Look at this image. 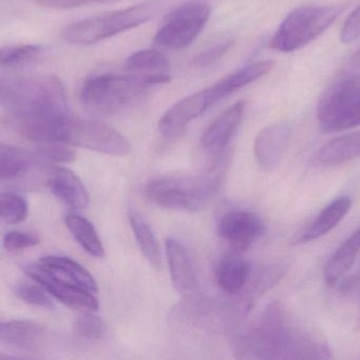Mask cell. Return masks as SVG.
<instances>
[{
  "label": "cell",
  "mask_w": 360,
  "mask_h": 360,
  "mask_svg": "<svg viewBox=\"0 0 360 360\" xmlns=\"http://www.w3.org/2000/svg\"><path fill=\"white\" fill-rule=\"evenodd\" d=\"M35 151L44 162L69 164L75 160V151L63 143H46Z\"/></svg>",
  "instance_id": "d6a6232c"
},
{
  "label": "cell",
  "mask_w": 360,
  "mask_h": 360,
  "mask_svg": "<svg viewBox=\"0 0 360 360\" xmlns=\"http://www.w3.org/2000/svg\"><path fill=\"white\" fill-rule=\"evenodd\" d=\"M242 359H324L330 358L326 341L281 303L267 305L260 317L235 343Z\"/></svg>",
  "instance_id": "6da1fadb"
},
{
  "label": "cell",
  "mask_w": 360,
  "mask_h": 360,
  "mask_svg": "<svg viewBox=\"0 0 360 360\" xmlns=\"http://www.w3.org/2000/svg\"><path fill=\"white\" fill-rule=\"evenodd\" d=\"M66 225L75 241L82 246L90 256L103 258L105 248L96 227L83 216L70 212L66 217Z\"/></svg>",
  "instance_id": "d4e9b609"
},
{
  "label": "cell",
  "mask_w": 360,
  "mask_h": 360,
  "mask_svg": "<svg viewBox=\"0 0 360 360\" xmlns=\"http://www.w3.org/2000/svg\"><path fill=\"white\" fill-rule=\"evenodd\" d=\"M0 105L14 123H34L70 115L64 84L56 75L3 77Z\"/></svg>",
  "instance_id": "7a4b0ae2"
},
{
  "label": "cell",
  "mask_w": 360,
  "mask_h": 360,
  "mask_svg": "<svg viewBox=\"0 0 360 360\" xmlns=\"http://www.w3.org/2000/svg\"><path fill=\"white\" fill-rule=\"evenodd\" d=\"M75 334L89 340H98L106 336L107 324L104 320L94 315H84L77 318L73 324Z\"/></svg>",
  "instance_id": "4dcf8cb0"
},
{
  "label": "cell",
  "mask_w": 360,
  "mask_h": 360,
  "mask_svg": "<svg viewBox=\"0 0 360 360\" xmlns=\"http://www.w3.org/2000/svg\"><path fill=\"white\" fill-rule=\"evenodd\" d=\"M212 7L207 0H188L164 18L155 41L165 49L188 47L201 34L210 20Z\"/></svg>",
  "instance_id": "9c48e42d"
},
{
  "label": "cell",
  "mask_w": 360,
  "mask_h": 360,
  "mask_svg": "<svg viewBox=\"0 0 360 360\" xmlns=\"http://www.w3.org/2000/svg\"><path fill=\"white\" fill-rule=\"evenodd\" d=\"M162 8L161 1L151 0L127 9L79 20L69 25L63 32V37L77 45H94L150 22Z\"/></svg>",
  "instance_id": "8992f818"
},
{
  "label": "cell",
  "mask_w": 360,
  "mask_h": 360,
  "mask_svg": "<svg viewBox=\"0 0 360 360\" xmlns=\"http://www.w3.org/2000/svg\"><path fill=\"white\" fill-rule=\"evenodd\" d=\"M129 221L141 252L153 269H161V248L150 225L143 218V216L134 210L130 212Z\"/></svg>",
  "instance_id": "484cf974"
},
{
  "label": "cell",
  "mask_w": 360,
  "mask_h": 360,
  "mask_svg": "<svg viewBox=\"0 0 360 360\" xmlns=\"http://www.w3.org/2000/svg\"><path fill=\"white\" fill-rule=\"evenodd\" d=\"M41 8L56 10L77 9V8L94 7V6L112 5L121 0H33Z\"/></svg>",
  "instance_id": "836d02e7"
},
{
  "label": "cell",
  "mask_w": 360,
  "mask_h": 360,
  "mask_svg": "<svg viewBox=\"0 0 360 360\" xmlns=\"http://www.w3.org/2000/svg\"><path fill=\"white\" fill-rule=\"evenodd\" d=\"M48 185L52 193L70 207L85 210L89 205L87 189L79 176L67 168H52L48 176Z\"/></svg>",
  "instance_id": "e0dca14e"
},
{
  "label": "cell",
  "mask_w": 360,
  "mask_h": 360,
  "mask_svg": "<svg viewBox=\"0 0 360 360\" xmlns=\"http://www.w3.org/2000/svg\"><path fill=\"white\" fill-rule=\"evenodd\" d=\"M170 79L169 73L92 75L84 82L79 98L90 113L108 117L134 106L151 88L165 85Z\"/></svg>",
  "instance_id": "277c9868"
},
{
  "label": "cell",
  "mask_w": 360,
  "mask_h": 360,
  "mask_svg": "<svg viewBox=\"0 0 360 360\" xmlns=\"http://www.w3.org/2000/svg\"><path fill=\"white\" fill-rule=\"evenodd\" d=\"M44 162L37 151L27 150L12 145L0 146V179L1 182L18 180Z\"/></svg>",
  "instance_id": "7402d4cb"
},
{
  "label": "cell",
  "mask_w": 360,
  "mask_h": 360,
  "mask_svg": "<svg viewBox=\"0 0 360 360\" xmlns=\"http://www.w3.org/2000/svg\"><path fill=\"white\" fill-rule=\"evenodd\" d=\"M349 65L354 68H360V49H358L356 53L352 56Z\"/></svg>",
  "instance_id": "74e56055"
},
{
  "label": "cell",
  "mask_w": 360,
  "mask_h": 360,
  "mask_svg": "<svg viewBox=\"0 0 360 360\" xmlns=\"http://www.w3.org/2000/svg\"><path fill=\"white\" fill-rule=\"evenodd\" d=\"M45 326L30 320H10L0 324V342L14 349L33 351L47 342Z\"/></svg>",
  "instance_id": "2e32d148"
},
{
  "label": "cell",
  "mask_w": 360,
  "mask_h": 360,
  "mask_svg": "<svg viewBox=\"0 0 360 360\" xmlns=\"http://www.w3.org/2000/svg\"><path fill=\"white\" fill-rule=\"evenodd\" d=\"M39 243V236L29 231H12L6 233L4 237V248L10 252L32 248Z\"/></svg>",
  "instance_id": "e575fe53"
},
{
  "label": "cell",
  "mask_w": 360,
  "mask_h": 360,
  "mask_svg": "<svg viewBox=\"0 0 360 360\" xmlns=\"http://www.w3.org/2000/svg\"><path fill=\"white\" fill-rule=\"evenodd\" d=\"M347 290H354L356 292V298H357V314H356L355 328L360 332V276L357 279L352 280L349 284H347Z\"/></svg>",
  "instance_id": "8d00e7d4"
},
{
  "label": "cell",
  "mask_w": 360,
  "mask_h": 360,
  "mask_svg": "<svg viewBox=\"0 0 360 360\" xmlns=\"http://www.w3.org/2000/svg\"><path fill=\"white\" fill-rule=\"evenodd\" d=\"M18 134L35 143H63L105 155L122 157L130 151L127 139L98 121L71 115L35 123L13 124Z\"/></svg>",
  "instance_id": "3957f363"
},
{
  "label": "cell",
  "mask_w": 360,
  "mask_h": 360,
  "mask_svg": "<svg viewBox=\"0 0 360 360\" xmlns=\"http://www.w3.org/2000/svg\"><path fill=\"white\" fill-rule=\"evenodd\" d=\"M216 104L210 87L200 90L172 105L159 121V130L164 136L174 139L184 134L193 120Z\"/></svg>",
  "instance_id": "30bf717a"
},
{
  "label": "cell",
  "mask_w": 360,
  "mask_h": 360,
  "mask_svg": "<svg viewBox=\"0 0 360 360\" xmlns=\"http://www.w3.org/2000/svg\"><path fill=\"white\" fill-rule=\"evenodd\" d=\"M125 69L131 73L151 75L168 73L170 62L167 56L155 49H143L134 52L125 60Z\"/></svg>",
  "instance_id": "4316f807"
},
{
  "label": "cell",
  "mask_w": 360,
  "mask_h": 360,
  "mask_svg": "<svg viewBox=\"0 0 360 360\" xmlns=\"http://www.w3.org/2000/svg\"><path fill=\"white\" fill-rule=\"evenodd\" d=\"M360 157V131L333 139L314 155L311 162L319 167H333Z\"/></svg>",
  "instance_id": "d6986e66"
},
{
  "label": "cell",
  "mask_w": 360,
  "mask_h": 360,
  "mask_svg": "<svg viewBox=\"0 0 360 360\" xmlns=\"http://www.w3.org/2000/svg\"><path fill=\"white\" fill-rule=\"evenodd\" d=\"M317 121L323 134L360 126V72L342 75L326 89L318 104Z\"/></svg>",
  "instance_id": "ba28073f"
},
{
  "label": "cell",
  "mask_w": 360,
  "mask_h": 360,
  "mask_svg": "<svg viewBox=\"0 0 360 360\" xmlns=\"http://www.w3.org/2000/svg\"><path fill=\"white\" fill-rule=\"evenodd\" d=\"M262 219L250 210H231L221 218L218 233L233 250H246L264 233Z\"/></svg>",
  "instance_id": "8fae6325"
},
{
  "label": "cell",
  "mask_w": 360,
  "mask_h": 360,
  "mask_svg": "<svg viewBox=\"0 0 360 360\" xmlns=\"http://www.w3.org/2000/svg\"><path fill=\"white\" fill-rule=\"evenodd\" d=\"M37 264L56 279L85 288L91 292H98V283L91 274L73 259L63 256H47L39 259Z\"/></svg>",
  "instance_id": "ac0fdd59"
},
{
  "label": "cell",
  "mask_w": 360,
  "mask_h": 360,
  "mask_svg": "<svg viewBox=\"0 0 360 360\" xmlns=\"http://www.w3.org/2000/svg\"><path fill=\"white\" fill-rule=\"evenodd\" d=\"M47 292L48 290L41 284L20 283L15 288L16 296L25 302L43 309H53V300Z\"/></svg>",
  "instance_id": "1f68e13d"
},
{
  "label": "cell",
  "mask_w": 360,
  "mask_h": 360,
  "mask_svg": "<svg viewBox=\"0 0 360 360\" xmlns=\"http://www.w3.org/2000/svg\"><path fill=\"white\" fill-rule=\"evenodd\" d=\"M233 39H224L216 41L212 45L206 47L203 51L198 53L191 60V66L198 69L210 68L222 60L223 56L231 50L233 46Z\"/></svg>",
  "instance_id": "f546056e"
},
{
  "label": "cell",
  "mask_w": 360,
  "mask_h": 360,
  "mask_svg": "<svg viewBox=\"0 0 360 360\" xmlns=\"http://www.w3.org/2000/svg\"><path fill=\"white\" fill-rule=\"evenodd\" d=\"M41 48L37 45L9 46L0 50V66L3 68H18L34 62Z\"/></svg>",
  "instance_id": "f1b7e54d"
},
{
  "label": "cell",
  "mask_w": 360,
  "mask_h": 360,
  "mask_svg": "<svg viewBox=\"0 0 360 360\" xmlns=\"http://www.w3.org/2000/svg\"><path fill=\"white\" fill-rule=\"evenodd\" d=\"M360 252V227L349 236L338 250L328 259L324 266V280L328 285H335L349 271Z\"/></svg>",
  "instance_id": "cb8c5ba5"
},
{
  "label": "cell",
  "mask_w": 360,
  "mask_h": 360,
  "mask_svg": "<svg viewBox=\"0 0 360 360\" xmlns=\"http://www.w3.org/2000/svg\"><path fill=\"white\" fill-rule=\"evenodd\" d=\"M28 203L24 197L15 193H3L0 195V219L8 225H15L26 220Z\"/></svg>",
  "instance_id": "83f0119b"
},
{
  "label": "cell",
  "mask_w": 360,
  "mask_h": 360,
  "mask_svg": "<svg viewBox=\"0 0 360 360\" xmlns=\"http://www.w3.org/2000/svg\"><path fill=\"white\" fill-rule=\"evenodd\" d=\"M292 129L286 123H277L263 128L255 141V157L260 169H275L290 144Z\"/></svg>",
  "instance_id": "9a60e30c"
},
{
  "label": "cell",
  "mask_w": 360,
  "mask_h": 360,
  "mask_svg": "<svg viewBox=\"0 0 360 360\" xmlns=\"http://www.w3.org/2000/svg\"><path fill=\"white\" fill-rule=\"evenodd\" d=\"M250 276V264L242 257L227 256L219 262L216 269V281L219 288L229 295L241 292Z\"/></svg>",
  "instance_id": "603a6c76"
},
{
  "label": "cell",
  "mask_w": 360,
  "mask_h": 360,
  "mask_svg": "<svg viewBox=\"0 0 360 360\" xmlns=\"http://www.w3.org/2000/svg\"><path fill=\"white\" fill-rule=\"evenodd\" d=\"M245 107V101H239L216 117L202 134L201 146L208 153L222 155L241 125Z\"/></svg>",
  "instance_id": "4fadbf2b"
},
{
  "label": "cell",
  "mask_w": 360,
  "mask_h": 360,
  "mask_svg": "<svg viewBox=\"0 0 360 360\" xmlns=\"http://www.w3.org/2000/svg\"><path fill=\"white\" fill-rule=\"evenodd\" d=\"M25 271L63 304L79 311H98V301L94 292L52 277L37 263L25 266Z\"/></svg>",
  "instance_id": "7c38bea8"
},
{
  "label": "cell",
  "mask_w": 360,
  "mask_h": 360,
  "mask_svg": "<svg viewBox=\"0 0 360 360\" xmlns=\"http://www.w3.org/2000/svg\"><path fill=\"white\" fill-rule=\"evenodd\" d=\"M274 66L275 63L273 60L252 63L223 77L218 83L210 86L214 101L216 103L222 101L237 90L258 81L259 79L271 72Z\"/></svg>",
  "instance_id": "ffe728a7"
},
{
  "label": "cell",
  "mask_w": 360,
  "mask_h": 360,
  "mask_svg": "<svg viewBox=\"0 0 360 360\" xmlns=\"http://www.w3.org/2000/svg\"><path fill=\"white\" fill-rule=\"evenodd\" d=\"M351 207L352 201L349 197H340L333 200L303 231L297 242L301 244L309 243L328 235L343 220Z\"/></svg>",
  "instance_id": "44dd1931"
},
{
  "label": "cell",
  "mask_w": 360,
  "mask_h": 360,
  "mask_svg": "<svg viewBox=\"0 0 360 360\" xmlns=\"http://www.w3.org/2000/svg\"><path fill=\"white\" fill-rule=\"evenodd\" d=\"M165 252L172 284L176 292L184 297L193 296L199 290V280L188 250L176 238H168Z\"/></svg>",
  "instance_id": "5bb4252c"
},
{
  "label": "cell",
  "mask_w": 360,
  "mask_h": 360,
  "mask_svg": "<svg viewBox=\"0 0 360 360\" xmlns=\"http://www.w3.org/2000/svg\"><path fill=\"white\" fill-rule=\"evenodd\" d=\"M360 39V5H358L343 22L340 30L341 43L349 45Z\"/></svg>",
  "instance_id": "d590c367"
},
{
  "label": "cell",
  "mask_w": 360,
  "mask_h": 360,
  "mask_svg": "<svg viewBox=\"0 0 360 360\" xmlns=\"http://www.w3.org/2000/svg\"><path fill=\"white\" fill-rule=\"evenodd\" d=\"M345 6H301L282 20L271 39V49L290 53L323 34L342 13Z\"/></svg>",
  "instance_id": "52a82bcc"
},
{
  "label": "cell",
  "mask_w": 360,
  "mask_h": 360,
  "mask_svg": "<svg viewBox=\"0 0 360 360\" xmlns=\"http://www.w3.org/2000/svg\"><path fill=\"white\" fill-rule=\"evenodd\" d=\"M224 159L206 174H168L150 179L145 186L149 201L160 207L182 212L204 210L218 193L224 180Z\"/></svg>",
  "instance_id": "5b68a950"
}]
</instances>
